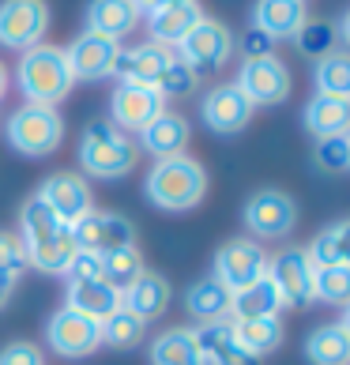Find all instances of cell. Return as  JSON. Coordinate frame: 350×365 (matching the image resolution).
I'll list each match as a JSON object with an SVG mask.
<instances>
[{"mask_svg": "<svg viewBox=\"0 0 350 365\" xmlns=\"http://www.w3.org/2000/svg\"><path fill=\"white\" fill-rule=\"evenodd\" d=\"M16 87L26 98V106H53V110H57V106L72 94V87H76L64 49L42 42V46L19 53Z\"/></svg>", "mask_w": 350, "mask_h": 365, "instance_id": "cell-1", "label": "cell"}, {"mask_svg": "<svg viewBox=\"0 0 350 365\" xmlns=\"http://www.w3.org/2000/svg\"><path fill=\"white\" fill-rule=\"evenodd\" d=\"M143 196L158 211H192L207 196V170L192 155L158 158L143 178Z\"/></svg>", "mask_w": 350, "mask_h": 365, "instance_id": "cell-2", "label": "cell"}, {"mask_svg": "<svg viewBox=\"0 0 350 365\" xmlns=\"http://www.w3.org/2000/svg\"><path fill=\"white\" fill-rule=\"evenodd\" d=\"M136 158H140V147L132 136L113 128L105 117L87 120L83 136H79V166H83L87 178L117 181V178H125V173H132Z\"/></svg>", "mask_w": 350, "mask_h": 365, "instance_id": "cell-3", "label": "cell"}, {"mask_svg": "<svg viewBox=\"0 0 350 365\" xmlns=\"http://www.w3.org/2000/svg\"><path fill=\"white\" fill-rule=\"evenodd\" d=\"M4 136L11 143V151H19L26 158H46L64 140V117L53 106H19L4 120Z\"/></svg>", "mask_w": 350, "mask_h": 365, "instance_id": "cell-4", "label": "cell"}, {"mask_svg": "<svg viewBox=\"0 0 350 365\" xmlns=\"http://www.w3.org/2000/svg\"><path fill=\"white\" fill-rule=\"evenodd\" d=\"M241 219H245V230L252 234V241H279L298 226V204L282 188H260V192L249 196Z\"/></svg>", "mask_w": 350, "mask_h": 365, "instance_id": "cell-5", "label": "cell"}, {"mask_svg": "<svg viewBox=\"0 0 350 365\" xmlns=\"http://www.w3.org/2000/svg\"><path fill=\"white\" fill-rule=\"evenodd\" d=\"M234 53V34L230 26L204 16L192 31H188L181 42H177V57L192 68L196 76H207V72H219Z\"/></svg>", "mask_w": 350, "mask_h": 365, "instance_id": "cell-6", "label": "cell"}, {"mask_svg": "<svg viewBox=\"0 0 350 365\" xmlns=\"http://www.w3.org/2000/svg\"><path fill=\"white\" fill-rule=\"evenodd\" d=\"M49 34V4L46 0H0V46L26 53L42 46Z\"/></svg>", "mask_w": 350, "mask_h": 365, "instance_id": "cell-7", "label": "cell"}, {"mask_svg": "<svg viewBox=\"0 0 350 365\" xmlns=\"http://www.w3.org/2000/svg\"><path fill=\"white\" fill-rule=\"evenodd\" d=\"M234 87L245 94V98L252 102V110H257V106H279V102H287L290 91H294V79H290L287 64H282L275 53H272V57L241 61Z\"/></svg>", "mask_w": 350, "mask_h": 365, "instance_id": "cell-8", "label": "cell"}, {"mask_svg": "<svg viewBox=\"0 0 350 365\" xmlns=\"http://www.w3.org/2000/svg\"><path fill=\"white\" fill-rule=\"evenodd\" d=\"M313 275H316V267L309 264L305 249H282L275 256H267V279L279 290L282 309H309L316 302Z\"/></svg>", "mask_w": 350, "mask_h": 365, "instance_id": "cell-9", "label": "cell"}, {"mask_svg": "<svg viewBox=\"0 0 350 365\" xmlns=\"http://www.w3.org/2000/svg\"><path fill=\"white\" fill-rule=\"evenodd\" d=\"M267 275V252L260 249V241L252 237H234L215 252V272L211 279H219L230 294L252 287L257 279Z\"/></svg>", "mask_w": 350, "mask_h": 365, "instance_id": "cell-10", "label": "cell"}, {"mask_svg": "<svg viewBox=\"0 0 350 365\" xmlns=\"http://www.w3.org/2000/svg\"><path fill=\"white\" fill-rule=\"evenodd\" d=\"M166 110V98L155 87H136V83H117L110 94V125L120 128L125 136H140L151 120Z\"/></svg>", "mask_w": 350, "mask_h": 365, "instance_id": "cell-11", "label": "cell"}, {"mask_svg": "<svg viewBox=\"0 0 350 365\" xmlns=\"http://www.w3.org/2000/svg\"><path fill=\"white\" fill-rule=\"evenodd\" d=\"M46 343L53 354L61 358H91L102 346V324H94L91 317H79L72 309H57L46 324Z\"/></svg>", "mask_w": 350, "mask_h": 365, "instance_id": "cell-12", "label": "cell"}, {"mask_svg": "<svg viewBox=\"0 0 350 365\" xmlns=\"http://www.w3.org/2000/svg\"><path fill=\"white\" fill-rule=\"evenodd\" d=\"M72 237H76V249L105 256V252L136 245V226L120 211H91L72 226Z\"/></svg>", "mask_w": 350, "mask_h": 365, "instance_id": "cell-13", "label": "cell"}, {"mask_svg": "<svg viewBox=\"0 0 350 365\" xmlns=\"http://www.w3.org/2000/svg\"><path fill=\"white\" fill-rule=\"evenodd\" d=\"M34 196L42 200L64 226H76L83 215L94 211V192H91L87 178H79L72 170H61V173H53V178H46Z\"/></svg>", "mask_w": 350, "mask_h": 365, "instance_id": "cell-14", "label": "cell"}, {"mask_svg": "<svg viewBox=\"0 0 350 365\" xmlns=\"http://www.w3.org/2000/svg\"><path fill=\"white\" fill-rule=\"evenodd\" d=\"M252 102L241 94L234 83H219L204 94V102H200V117H204V125L211 132H219V136H237L241 128H249L252 120Z\"/></svg>", "mask_w": 350, "mask_h": 365, "instance_id": "cell-15", "label": "cell"}, {"mask_svg": "<svg viewBox=\"0 0 350 365\" xmlns=\"http://www.w3.org/2000/svg\"><path fill=\"white\" fill-rule=\"evenodd\" d=\"M117 53H120V42H110V38H102V34L83 31L68 49H64V57H68V68H72L76 83H94V79L113 76Z\"/></svg>", "mask_w": 350, "mask_h": 365, "instance_id": "cell-16", "label": "cell"}, {"mask_svg": "<svg viewBox=\"0 0 350 365\" xmlns=\"http://www.w3.org/2000/svg\"><path fill=\"white\" fill-rule=\"evenodd\" d=\"M170 57H173V49L170 46H158V42H143V46H132V49L120 46L117 64H113V76L120 79V83L158 87V79H163Z\"/></svg>", "mask_w": 350, "mask_h": 365, "instance_id": "cell-17", "label": "cell"}, {"mask_svg": "<svg viewBox=\"0 0 350 365\" xmlns=\"http://www.w3.org/2000/svg\"><path fill=\"white\" fill-rule=\"evenodd\" d=\"M188 140H192V125H188V117H181L177 110H163L151 125L140 132V143L147 155L155 162L158 158H177L188 151Z\"/></svg>", "mask_w": 350, "mask_h": 365, "instance_id": "cell-18", "label": "cell"}, {"mask_svg": "<svg viewBox=\"0 0 350 365\" xmlns=\"http://www.w3.org/2000/svg\"><path fill=\"white\" fill-rule=\"evenodd\" d=\"M200 19H204L200 0H170V4H163L158 11L147 16V34H151V42H158V46L177 49V42Z\"/></svg>", "mask_w": 350, "mask_h": 365, "instance_id": "cell-19", "label": "cell"}, {"mask_svg": "<svg viewBox=\"0 0 350 365\" xmlns=\"http://www.w3.org/2000/svg\"><path fill=\"white\" fill-rule=\"evenodd\" d=\"M192 335H196V346H200L204 365H260V358H252L249 350L234 339L230 320L200 324V328H192Z\"/></svg>", "mask_w": 350, "mask_h": 365, "instance_id": "cell-20", "label": "cell"}, {"mask_svg": "<svg viewBox=\"0 0 350 365\" xmlns=\"http://www.w3.org/2000/svg\"><path fill=\"white\" fill-rule=\"evenodd\" d=\"M64 309H72L79 317H91L94 324H102L105 317H113L120 309V290H113L102 279H83L64 287Z\"/></svg>", "mask_w": 350, "mask_h": 365, "instance_id": "cell-21", "label": "cell"}, {"mask_svg": "<svg viewBox=\"0 0 350 365\" xmlns=\"http://www.w3.org/2000/svg\"><path fill=\"white\" fill-rule=\"evenodd\" d=\"M140 19L143 16L136 11L132 0H91L87 4V31L110 38V42L128 38L140 26Z\"/></svg>", "mask_w": 350, "mask_h": 365, "instance_id": "cell-22", "label": "cell"}, {"mask_svg": "<svg viewBox=\"0 0 350 365\" xmlns=\"http://www.w3.org/2000/svg\"><path fill=\"white\" fill-rule=\"evenodd\" d=\"M166 305H170V279L158 275V272H143L128 290H120V309H128V313L140 317L143 324L163 317Z\"/></svg>", "mask_w": 350, "mask_h": 365, "instance_id": "cell-23", "label": "cell"}, {"mask_svg": "<svg viewBox=\"0 0 350 365\" xmlns=\"http://www.w3.org/2000/svg\"><path fill=\"white\" fill-rule=\"evenodd\" d=\"M305 19V0H257L252 4V26L272 38H294Z\"/></svg>", "mask_w": 350, "mask_h": 365, "instance_id": "cell-24", "label": "cell"}, {"mask_svg": "<svg viewBox=\"0 0 350 365\" xmlns=\"http://www.w3.org/2000/svg\"><path fill=\"white\" fill-rule=\"evenodd\" d=\"M185 309H188V317L196 320V328L200 324H219V320H230V290L222 287L219 279H200L188 287L185 294Z\"/></svg>", "mask_w": 350, "mask_h": 365, "instance_id": "cell-25", "label": "cell"}, {"mask_svg": "<svg viewBox=\"0 0 350 365\" xmlns=\"http://www.w3.org/2000/svg\"><path fill=\"white\" fill-rule=\"evenodd\" d=\"M305 358L313 365H346L350 361V320L320 324L305 339Z\"/></svg>", "mask_w": 350, "mask_h": 365, "instance_id": "cell-26", "label": "cell"}, {"mask_svg": "<svg viewBox=\"0 0 350 365\" xmlns=\"http://www.w3.org/2000/svg\"><path fill=\"white\" fill-rule=\"evenodd\" d=\"M234 339L249 350L252 358H267L282 346V320L279 317H257V320H230Z\"/></svg>", "mask_w": 350, "mask_h": 365, "instance_id": "cell-27", "label": "cell"}, {"mask_svg": "<svg viewBox=\"0 0 350 365\" xmlns=\"http://www.w3.org/2000/svg\"><path fill=\"white\" fill-rule=\"evenodd\" d=\"M282 313V297L272 287V279H257L252 287L230 294V320H257V317H279Z\"/></svg>", "mask_w": 350, "mask_h": 365, "instance_id": "cell-28", "label": "cell"}, {"mask_svg": "<svg viewBox=\"0 0 350 365\" xmlns=\"http://www.w3.org/2000/svg\"><path fill=\"white\" fill-rule=\"evenodd\" d=\"M302 120L316 140L343 136V132L350 128V98H324V94H316V98L305 106Z\"/></svg>", "mask_w": 350, "mask_h": 365, "instance_id": "cell-29", "label": "cell"}, {"mask_svg": "<svg viewBox=\"0 0 350 365\" xmlns=\"http://www.w3.org/2000/svg\"><path fill=\"white\" fill-rule=\"evenodd\" d=\"M151 365H204L192 328H170L151 339Z\"/></svg>", "mask_w": 350, "mask_h": 365, "instance_id": "cell-30", "label": "cell"}, {"mask_svg": "<svg viewBox=\"0 0 350 365\" xmlns=\"http://www.w3.org/2000/svg\"><path fill=\"white\" fill-rule=\"evenodd\" d=\"M61 230H72V226H64L38 196H31V200H26V204L19 207V241H23V249L42 245V241L57 237Z\"/></svg>", "mask_w": 350, "mask_h": 365, "instance_id": "cell-31", "label": "cell"}, {"mask_svg": "<svg viewBox=\"0 0 350 365\" xmlns=\"http://www.w3.org/2000/svg\"><path fill=\"white\" fill-rule=\"evenodd\" d=\"M346 237H350V226H346V222L324 226L313 241H309V249H305L309 264H313V267H343V264H350Z\"/></svg>", "mask_w": 350, "mask_h": 365, "instance_id": "cell-32", "label": "cell"}, {"mask_svg": "<svg viewBox=\"0 0 350 365\" xmlns=\"http://www.w3.org/2000/svg\"><path fill=\"white\" fill-rule=\"evenodd\" d=\"M294 46L309 61H324L339 49V26L331 19H305L298 26V34H294Z\"/></svg>", "mask_w": 350, "mask_h": 365, "instance_id": "cell-33", "label": "cell"}, {"mask_svg": "<svg viewBox=\"0 0 350 365\" xmlns=\"http://www.w3.org/2000/svg\"><path fill=\"white\" fill-rule=\"evenodd\" d=\"M313 87H316V94H324V98H350V57L343 49H335L331 57L316 61Z\"/></svg>", "mask_w": 350, "mask_h": 365, "instance_id": "cell-34", "label": "cell"}, {"mask_svg": "<svg viewBox=\"0 0 350 365\" xmlns=\"http://www.w3.org/2000/svg\"><path fill=\"white\" fill-rule=\"evenodd\" d=\"M143 272H147V267H143V256H140L136 245L102 256V282H110L113 290H128Z\"/></svg>", "mask_w": 350, "mask_h": 365, "instance_id": "cell-35", "label": "cell"}, {"mask_svg": "<svg viewBox=\"0 0 350 365\" xmlns=\"http://www.w3.org/2000/svg\"><path fill=\"white\" fill-rule=\"evenodd\" d=\"M147 335V324L140 317H132L128 309H117L113 317L102 320V346H113V350H132L140 346Z\"/></svg>", "mask_w": 350, "mask_h": 365, "instance_id": "cell-36", "label": "cell"}, {"mask_svg": "<svg viewBox=\"0 0 350 365\" xmlns=\"http://www.w3.org/2000/svg\"><path fill=\"white\" fill-rule=\"evenodd\" d=\"M196 83H200V76L188 68V64L177 57V49H173V57H170V64H166V72H163V79H158V94L166 98V106L170 102H177V98H188V94L196 91Z\"/></svg>", "mask_w": 350, "mask_h": 365, "instance_id": "cell-37", "label": "cell"}, {"mask_svg": "<svg viewBox=\"0 0 350 365\" xmlns=\"http://www.w3.org/2000/svg\"><path fill=\"white\" fill-rule=\"evenodd\" d=\"M313 294H316V302L346 305L350 302V264H343V267H316Z\"/></svg>", "mask_w": 350, "mask_h": 365, "instance_id": "cell-38", "label": "cell"}, {"mask_svg": "<svg viewBox=\"0 0 350 365\" xmlns=\"http://www.w3.org/2000/svg\"><path fill=\"white\" fill-rule=\"evenodd\" d=\"M313 162H316V170H324V173H346L350 170V140H346V132L343 136L316 140Z\"/></svg>", "mask_w": 350, "mask_h": 365, "instance_id": "cell-39", "label": "cell"}, {"mask_svg": "<svg viewBox=\"0 0 350 365\" xmlns=\"http://www.w3.org/2000/svg\"><path fill=\"white\" fill-rule=\"evenodd\" d=\"M23 272H26V249H23L19 234H11V230H0V275L16 282Z\"/></svg>", "mask_w": 350, "mask_h": 365, "instance_id": "cell-40", "label": "cell"}, {"mask_svg": "<svg viewBox=\"0 0 350 365\" xmlns=\"http://www.w3.org/2000/svg\"><path fill=\"white\" fill-rule=\"evenodd\" d=\"M234 49L245 53V61H252V57H272V53H275V38L264 34V31H257V26H249V31L234 42Z\"/></svg>", "mask_w": 350, "mask_h": 365, "instance_id": "cell-41", "label": "cell"}, {"mask_svg": "<svg viewBox=\"0 0 350 365\" xmlns=\"http://www.w3.org/2000/svg\"><path fill=\"white\" fill-rule=\"evenodd\" d=\"M68 282H83V279H102V256L98 252H83V249H76L72 256V264H68Z\"/></svg>", "mask_w": 350, "mask_h": 365, "instance_id": "cell-42", "label": "cell"}, {"mask_svg": "<svg viewBox=\"0 0 350 365\" xmlns=\"http://www.w3.org/2000/svg\"><path fill=\"white\" fill-rule=\"evenodd\" d=\"M0 365H46V354H42V346L19 339L0 350Z\"/></svg>", "mask_w": 350, "mask_h": 365, "instance_id": "cell-43", "label": "cell"}, {"mask_svg": "<svg viewBox=\"0 0 350 365\" xmlns=\"http://www.w3.org/2000/svg\"><path fill=\"white\" fill-rule=\"evenodd\" d=\"M132 4H136L140 16H151V11H158L163 4H170V0H132Z\"/></svg>", "mask_w": 350, "mask_h": 365, "instance_id": "cell-44", "label": "cell"}, {"mask_svg": "<svg viewBox=\"0 0 350 365\" xmlns=\"http://www.w3.org/2000/svg\"><path fill=\"white\" fill-rule=\"evenodd\" d=\"M11 290H16V282H11V279H4V275H0V309H4V305H8V297H11Z\"/></svg>", "mask_w": 350, "mask_h": 365, "instance_id": "cell-45", "label": "cell"}, {"mask_svg": "<svg viewBox=\"0 0 350 365\" xmlns=\"http://www.w3.org/2000/svg\"><path fill=\"white\" fill-rule=\"evenodd\" d=\"M8 87H11V76H8V68H4V64H0V102H4Z\"/></svg>", "mask_w": 350, "mask_h": 365, "instance_id": "cell-46", "label": "cell"}]
</instances>
